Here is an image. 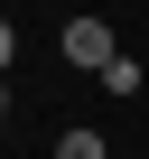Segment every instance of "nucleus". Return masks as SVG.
I'll use <instances>...</instances> for the list:
<instances>
[{"instance_id": "2", "label": "nucleus", "mask_w": 149, "mask_h": 159, "mask_svg": "<svg viewBox=\"0 0 149 159\" xmlns=\"http://www.w3.org/2000/svg\"><path fill=\"white\" fill-rule=\"evenodd\" d=\"M56 159H112L103 131H56Z\"/></svg>"}, {"instance_id": "1", "label": "nucleus", "mask_w": 149, "mask_h": 159, "mask_svg": "<svg viewBox=\"0 0 149 159\" xmlns=\"http://www.w3.org/2000/svg\"><path fill=\"white\" fill-rule=\"evenodd\" d=\"M65 56H74V66H93V75H112V66H121V47H112V28H103V19H65Z\"/></svg>"}]
</instances>
